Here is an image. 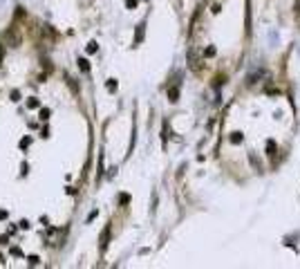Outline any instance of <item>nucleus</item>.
<instances>
[{"label": "nucleus", "instance_id": "6e6552de", "mask_svg": "<svg viewBox=\"0 0 300 269\" xmlns=\"http://www.w3.org/2000/svg\"><path fill=\"white\" fill-rule=\"evenodd\" d=\"M126 7L128 9H134V7H137V0H126Z\"/></svg>", "mask_w": 300, "mask_h": 269}, {"label": "nucleus", "instance_id": "1a4fd4ad", "mask_svg": "<svg viewBox=\"0 0 300 269\" xmlns=\"http://www.w3.org/2000/svg\"><path fill=\"white\" fill-rule=\"evenodd\" d=\"M27 105H29V108H38V101H36V99H29Z\"/></svg>", "mask_w": 300, "mask_h": 269}, {"label": "nucleus", "instance_id": "f8f14e48", "mask_svg": "<svg viewBox=\"0 0 300 269\" xmlns=\"http://www.w3.org/2000/svg\"><path fill=\"white\" fill-rule=\"evenodd\" d=\"M7 218V211H0V220H5Z\"/></svg>", "mask_w": 300, "mask_h": 269}, {"label": "nucleus", "instance_id": "423d86ee", "mask_svg": "<svg viewBox=\"0 0 300 269\" xmlns=\"http://www.w3.org/2000/svg\"><path fill=\"white\" fill-rule=\"evenodd\" d=\"M108 90H110V92H115V90H117V81H115V79H110V81H108Z\"/></svg>", "mask_w": 300, "mask_h": 269}, {"label": "nucleus", "instance_id": "f257e3e1", "mask_svg": "<svg viewBox=\"0 0 300 269\" xmlns=\"http://www.w3.org/2000/svg\"><path fill=\"white\" fill-rule=\"evenodd\" d=\"M188 65H191L195 72L202 67V63H200V56H197V50H188Z\"/></svg>", "mask_w": 300, "mask_h": 269}, {"label": "nucleus", "instance_id": "f03ea898", "mask_svg": "<svg viewBox=\"0 0 300 269\" xmlns=\"http://www.w3.org/2000/svg\"><path fill=\"white\" fill-rule=\"evenodd\" d=\"M144 27H146L144 23L137 27V36H134V43H141V38H144Z\"/></svg>", "mask_w": 300, "mask_h": 269}, {"label": "nucleus", "instance_id": "0eeeda50", "mask_svg": "<svg viewBox=\"0 0 300 269\" xmlns=\"http://www.w3.org/2000/svg\"><path fill=\"white\" fill-rule=\"evenodd\" d=\"M231 141H233V144H237V141H242V134H240V133H233Z\"/></svg>", "mask_w": 300, "mask_h": 269}, {"label": "nucleus", "instance_id": "39448f33", "mask_svg": "<svg viewBox=\"0 0 300 269\" xmlns=\"http://www.w3.org/2000/svg\"><path fill=\"white\" fill-rule=\"evenodd\" d=\"M97 50H99V45H97V43H90V45H87V54H94V52H97Z\"/></svg>", "mask_w": 300, "mask_h": 269}, {"label": "nucleus", "instance_id": "20e7f679", "mask_svg": "<svg viewBox=\"0 0 300 269\" xmlns=\"http://www.w3.org/2000/svg\"><path fill=\"white\" fill-rule=\"evenodd\" d=\"M168 97H170V101H177L179 90H177V88H173V90H170V92H168Z\"/></svg>", "mask_w": 300, "mask_h": 269}, {"label": "nucleus", "instance_id": "7ed1b4c3", "mask_svg": "<svg viewBox=\"0 0 300 269\" xmlns=\"http://www.w3.org/2000/svg\"><path fill=\"white\" fill-rule=\"evenodd\" d=\"M79 67H81L83 72H87V70H90V65H87V61H85V59H79Z\"/></svg>", "mask_w": 300, "mask_h": 269}, {"label": "nucleus", "instance_id": "9d476101", "mask_svg": "<svg viewBox=\"0 0 300 269\" xmlns=\"http://www.w3.org/2000/svg\"><path fill=\"white\" fill-rule=\"evenodd\" d=\"M29 144H32V139H23V141H20V148H27Z\"/></svg>", "mask_w": 300, "mask_h": 269}, {"label": "nucleus", "instance_id": "9b49d317", "mask_svg": "<svg viewBox=\"0 0 300 269\" xmlns=\"http://www.w3.org/2000/svg\"><path fill=\"white\" fill-rule=\"evenodd\" d=\"M128 200H130L128 195H121V198H119V202H121V204H128Z\"/></svg>", "mask_w": 300, "mask_h": 269}]
</instances>
